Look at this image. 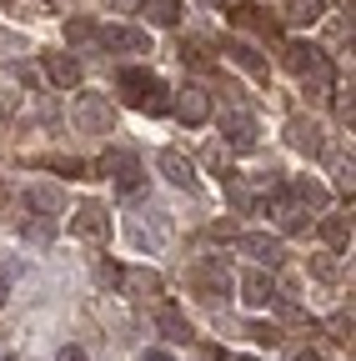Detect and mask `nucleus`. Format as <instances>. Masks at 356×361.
I'll return each mask as SVG.
<instances>
[{
  "mask_svg": "<svg viewBox=\"0 0 356 361\" xmlns=\"http://www.w3.org/2000/svg\"><path fill=\"white\" fill-rule=\"evenodd\" d=\"M296 361H321V356H317V351H301V356H296Z\"/></svg>",
  "mask_w": 356,
  "mask_h": 361,
  "instance_id": "nucleus-23",
  "label": "nucleus"
},
{
  "mask_svg": "<svg viewBox=\"0 0 356 361\" xmlns=\"http://www.w3.org/2000/svg\"><path fill=\"white\" fill-rule=\"evenodd\" d=\"M156 166H161V176L171 180V186H186V191L196 186V166H191L181 151H161V156H156Z\"/></svg>",
  "mask_w": 356,
  "mask_h": 361,
  "instance_id": "nucleus-4",
  "label": "nucleus"
},
{
  "mask_svg": "<svg viewBox=\"0 0 356 361\" xmlns=\"http://www.w3.org/2000/svg\"><path fill=\"white\" fill-rule=\"evenodd\" d=\"M321 236H326L331 246H341V241H346L351 231H346V221H336V216H331V221H321Z\"/></svg>",
  "mask_w": 356,
  "mask_h": 361,
  "instance_id": "nucleus-17",
  "label": "nucleus"
},
{
  "mask_svg": "<svg viewBox=\"0 0 356 361\" xmlns=\"http://www.w3.org/2000/svg\"><path fill=\"white\" fill-rule=\"evenodd\" d=\"M317 56H321V51H311V45H291V51H286V66H291V71H306V66H317Z\"/></svg>",
  "mask_w": 356,
  "mask_h": 361,
  "instance_id": "nucleus-16",
  "label": "nucleus"
},
{
  "mask_svg": "<svg viewBox=\"0 0 356 361\" xmlns=\"http://www.w3.org/2000/svg\"><path fill=\"white\" fill-rule=\"evenodd\" d=\"M221 130H226V141H231L236 151H251V146H256V121H251V116H241V111L221 116Z\"/></svg>",
  "mask_w": 356,
  "mask_h": 361,
  "instance_id": "nucleus-5",
  "label": "nucleus"
},
{
  "mask_svg": "<svg viewBox=\"0 0 356 361\" xmlns=\"http://www.w3.org/2000/svg\"><path fill=\"white\" fill-rule=\"evenodd\" d=\"M46 75H51L56 85H75V80H80V66H75L70 56H46Z\"/></svg>",
  "mask_w": 356,
  "mask_h": 361,
  "instance_id": "nucleus-10",
  "label": "nucleus"
},
{
  "mask_svg": "<svg viewBox=\"0 0 356 361\" xmlns=\"http://www.w3.org/2000/svg\"><path fill=\"white\" fill-rule=\"evenodd\" d=\"M291 141H296L301 151H311V156L321 151V141H317V126H306V121H296V126H291Z\"/></svg>",
  "mask_w": 356,
  "mask_h": 361,
  "instance_id": "nucleus-14",
  "label": "nucleus"
},
{
  "mask_svg": "<svg viewBox=\"0 0 356 361\" xmlns=\"http://www.w3.org/2000/svg\"><path fill=\"white\" fill-rule=\"evenodd\" d=\"M56 361H85V351H80V346H61V356H56Z\"/></svg>",
  "mask_w": 356,
  "mask_h": 361,
  "instance_id": "nucleus-21",
  "label": "nucleus"
},
{
  "mask_svg": "<svg viewBox=\"0 0 356 361\" xmlns=\"http://www.w3.org/2000/svg\"><path fill=\"white\" fill-rule=\"evenodd\" d=\"M101 45H106V51H121V56H136V51H146V30L106 25V30H101Z\"/></svg>",
  "mask_w": 356,
  "mask_h": 361,
  "instance_id": "nucleus-3",
  "label": "nucleus"
},
{
  "mask_svg": "<svg viewBox=\"0 0 356 361\" xmlns=\"http://www.w3.org/2000/svg\"><path fill=\"white\" fill-rule=\"evenodd\" d=\"M121 90H125V101L136 111H151V116L166 111V85L151 71H121Z\"/></svg>",
  "mask_w": 356,
  "mask_h": 361,
  "instance_id": "nucleus-1",
  "label": "nucleus"
},
{
  "mask_svg": "<svg viewBox=\"0 0 356 361\" xmlns=\"http://www.w3.org/2000/svg\"><path fill=\"white\" fill-rule=\"evenodd\" d=\"M141 361H176L171 351H141Z\"/></svg>",
  "mask_w": 356,
  "mask_h": 361,
  "instance_id": "nucleus-22",
  "label": "nucleus"
},
{
  "mask_svg": "<svg viewBox=\"0 0 356 361\" xmlns=\"http://www.w3.org/2000/svg\"><path fill=\"white\" fill-rule=\"evenodd\" d=\"M6 286H11V276H0V301H6Z\"/></svg>",
  "mask_w": 356,
  "mask_h": 361,
  "instance_id": "nucleus-24",
  "label": "nucleus"
},
{
  "mask_svg": "<svg viewBox=\"0 0 356 361\" xmlns=\"http://www.w3.org/2000/svg\"><path fill=\"white\" fill-rule=\"evenodd\" d=\"M326 11V0H286V20L291 25H317Z\"/></svg>",
  "mask_w": 356,
  "mask_h": 361,
  "instance_id": "nucleus-9",
  "label": "nucleus"
},
{
  "mask_svg": "<svg viewBox=\"0 0 356 361\" xmlns=\"http://www.w3.org/2000/svg\"><path fill=\"white\" fill-rule=\"evenodd\" d=\"M46 166H51V171H61L66 180H75V176H85V166H80V161H46Z\"/></svg>",
  "mask_w": 356,
  "mask_h": 361,
  "instance_id": "nucleus-18",
  "label": "nucleus"
},
{
  "mask_svg": "<svg viewBox=\"0 0 356 361\" xmlns=\"http://www.w3.org/2000/svg\"><path fill=\"white\" fill-rule=\"evenodd\" d=\"M156 331L166 341H191V326H186V316H176V311H161L156 316Z\"/></svg>",
  "mask_w": 356,
  "mask_h": 361,
  "instance_id": "nucleus-11",
  "label": "nucleus"
},
{
  "mask_svg": "<svg viewBox=\"0 0 356 361\" xmlns=\"http://www.w3.org/2000/svg\"><path fill=\"white\" fill-rule=\"evenodd\" d=\"M70 231H75V236H106V211H101V206H80V211L70 216Z\"/></svg>",
  "mask_w": 356,
  "mask_h": 361,
  "instance_id": "nucleus-7",
  "label": "nucleus"
},
{
  "mask_svg": "<svg viewBox=\"0 0 356 361\" xmlns=\"http://www.w3.org/2000/svg\"><path fill=\"white\" fill-rule=\"evenodd\" d=\"M66 35H70V40H91V35H96V30H91V25H85V20H75V25H70V30H66Z\"/></svg>",
  "mask_w": 356,
  "mask_h": 361,
  "instance_id": "nucleus-20",
  "label": "nucleus"
},
{
  "mask_svg": "<svg viewBox=\"0 0 356 361\" xmlns=\"http://www.w3.org/2000/svg\"><path fill=\"white\" fill-rule=\"evenodd\" d=\"M20 236H30L35 246H46V241L56 236V216H30V221H20Z\"/></svg>",
  "mask_w": 356,
  "mask_h": 361,
  "instance_id": "nucleus-12",
  "label": "nucleus"
},
{
  "mask_svg": "<svg viewBox=\"0 0 356 361\" xmlns=\"http://www.w3.org/2000/svg\"><path fill=\"white\" fill-rule=\"evenodd\" d=\"M101 171L116 176V186H121V191H136V186H141L136 156H125V151H106V156H101Z\"/></svg>",
  "mask_w": 356,
  "mask_h": 361,
  "instance_id": "nucleus-2",
  "label": "nucleus"
},
{
  "mask_svg": "<svg viewBox=\"0 0 356 361\" xmlns=\"http://www.w3.org/2000/svg\"><path fill=\"white\" fill-rule=\"evenodd\" d=\"M241 251L256 256V261H266V266H276V261H281V241H276V236H266V231H246V236H241Z\"/></svg>",
  "mask_w": 356,
  "mask_h": 361,
  "instance_id": "nucleus-6",
  "label": "nucleus"
},
{
  "mask_svg": "<svg viewBox=\"0 0 356 361\" xmlns=\"http://www.w3.org/2000/svg\"><path fill=\"white\" fill-rule=\"evenodd\" d=\"M231 61H236V66H246V71H256V75H266V61L251 51V45H231Z\"/></svg>",
  "mask_w": 356,
  "mask_h": 361,
  "instance_id": "nucleus-15",
  "label": "nucleus"
},
{
  "mask_svg": "<svg viewBox=\"0 0 356 361\" xmlns=\"http://www.w3.org/2000/svg\"><path fill=\"white\" fill-rule=\"evenodd\" d=\"M241 291H246V301H251V306L276 301V286H271V276H266V271H251V276L241 281Z\"/></svg>",
  "mask_w": 356,
  "mask_h": 361,
  "instance_id": "nucleus-8",
  "label": "nucleus"
},
{
  "mask_svg": "<svg viewBox=\"0 0 356 361\" xmlns=\"http://www.w3.org/2000/svg\"><path fill=\"white\" fill-rule=\"evenodd\" d=\"M96 271H101V281H111V286H116V281H121V266H111V261H101V266H96Z\"/></svg>",
  "mask_w": 356,
  "mask_h": 361,
  "instance_id": "nucleus-19",
  "label": "nucleus"
},
{
  "mask_svg": "<svg viewBox=\"0 0 356 361\" xmlns=\"http://www.w3.org/2000/svg\"><path fill=\"white\" fill-rule=\"evenodd\" d=\"M176 111H181V121L186 126H201L211 111H206V96H201V90H186V96H181V106H176Z\"/></svg>",
  "mask_w": 356,
  "mask_h": 361,
  "instance_id": "nucleus-13",
  "label": "nucleus"
}]
</instances>
